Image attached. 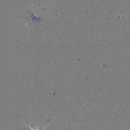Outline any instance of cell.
<instances>
[{
  "instance_id": "cell-1",
  "label": "cell",
  "mask_w": 130,
  "mask_h": 130,
  "mask_svg": "<svg viewBox=\"0 0 130 130\" xmlns=\"http://www.w3.org/2000/svg\"><path fill=\"white\" fill-rule=\"evenodd\" d=\"M52 122H53V121H51V122H50V123H48V124H47L46 125V126H45V127H44V128H43V129H38V128H36V129H34V128H32V127H31V126H30V125H29V124H27L26 123V122H25V121H24V124H25V126H27V127H29V129H30V130H45L47 128V127H48V126H50V125L51 124H52Z\"/></svg>"
}]
</instances>
